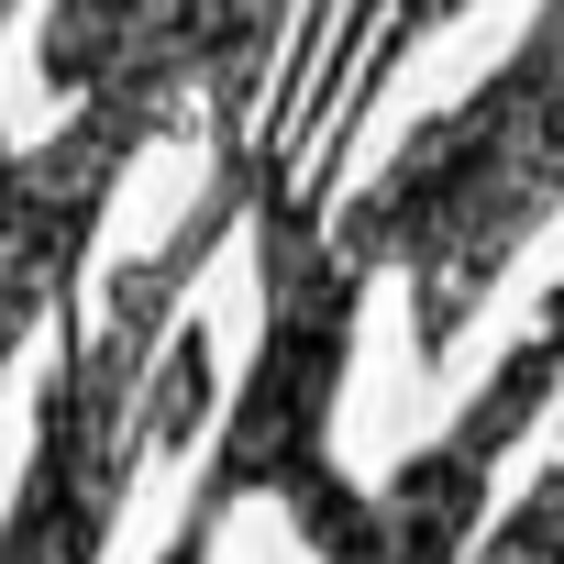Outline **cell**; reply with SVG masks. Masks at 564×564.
Returning <instances> with one entry per match:
<instances>
[{"mask_svg": "<svg viewBox=\"0 0 564 564\" xmlns=\"http://www.w3.org/2000/svg\"><path fill=\"white\" fill-rule=\"evenodd\" d=\"M564 210V0H542L531 34L454 100L432 111L366 199H344L333 243L344 265H399L410 276V344L421 366H443L487 289L509 276V254Z\"/></svg>", "mask_w": 564, "mask_h": 564, "instance_id": "6da1fadb", "label": "cell"}, {"mask_svg": "<svg viewBox=\"0 0 564 564\" xmlns=\"http://www.w3.org/2000/svg\"><path fill=\"white\" fill-rule=\"evenodd\" d=\"M243 199H254V144L210 155V188L188 199V221L111 276L100 322L67 333V355H56V377H45V432H34L23 498H12V520H0V564H100L111 509H122V487H133V454L155 443L133 377H144V355L177 333L166 311L188 300V276L210 265V243L232 232Z\"/></svg>", "mask_w": 564, "mask_h": 564, "instance_id": "7a4b0ae2", "label": "cell"}, {"mask_svg": "<svg viewBox=\"0 0 564 564\" xmlns=\"http://www.w3.org/2000/svg\"><path fill=\"white\" fill-rule=\"evenodd\" d=\"M254 265H265V355L221 421V454H210V498L243 509V498H276L300 520V542L355 498V476L333 465V399H344V366H355V300H366V265H344L322 199H300L276 177V133L254 144Z\"/></svg>", "mask_w": 564, "mask_h": 564, "instance_id": "3957f363", "label": "cell"}, {"mask_svg": "<svg viewBox=\"0 0 564 564\" xmlns=\"http://www.w3.org/2000/svg\"><path fill=\"white\" fill-rule=\"evenodd\" d=\"M553 388H564V311L542 300L531 344L443 421V443H421L388 487H355V498L311 531V553H322V564H454V553L476 542V509H487L509 443L531 432V410H542Z\"/></svg>", "mask_w": 564, "mask_h": 564, "instance_id": "277c9868", "label": "cell"}, {"mask_svg": "<svg viewBox=\"0 0 564 564\" xmlns=\"http://www.w3.org/2000/svg\"><path fill=\"white\" fill-rule=\"evenodd\" d=\"M144 144H155V122L111 111V100L67 111V133H45V144H0V366L34 333V311L67 289V265L89 254V232Z\"/></svg>", "mask_w": 564, "mask_h": 564, "instance_id": "5b68a950", "label": "cell"}, {"mask_svg": "<svg viewBox=\"0 0 564 564\" xmlns=\"http://www.w3.org/2000/svg\"><path fill=\"white\" fill-rule=\"evenodd\" d=\"M476 564H564V476H531V498L476 542Z\"/></svg>", "mask_w": 564, "mask_h": 564, "instance_id": "8992f818", "label": "cell"}, {"mask_svg": "<svg viewBox=\"0 0 564 564\" xmlns=\"http://www.w3.org/2000/svg\"><path fill=\"white\" fill-rule=\"evenodd\" d=\"M454 12H465V0H399V12H388V34H377V56L355 67V111H366V100H377V78H388V67L421 45V34H443Z\"/></svg>", "mask_w": 564, "mask_h": 564, "instance_id": "52a82bcc", "label": "cell"}, {"mask_svg": "<svg viewBox=\"0 0 564 564\" xmlns=\"http://www.w3.org/2000/svg\"><path fill=\"white\" fill-rule=\"evenodd\" d=\"M221 520H232V509H221V498L199 487V498H188V531H177V542H166L155 564H210V542H221Z\"/></svg>", "mask_w": 564, "mask_h": 564, "instance_id": "ba28073f", "label": "cell"}, {"mask_svg": "<svg viewBox=\"0 0 564 564\" xmlns=\"http://www.w3.org/2000/svg\"><path fill=\"white\" fill-rule=\"evenodd\" d=\"M0 23H12V0H0Z\"/></svg>", "mask_w": 564, "mask_h": 564, "instance_id": "9c48e42d", "label": "cell"}]
</instances>
